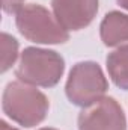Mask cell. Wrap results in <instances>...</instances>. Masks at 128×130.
<instances>
[{
	"label": "cell",
	"mask_w": 128,
	"mask_h": 130,
	"mask_svg": "<svg viewBox=\"0 0 128 130\" xmlns=\"http://www.w3.org/2000/svg\"><path fill=\"white\" fill-rule=\"evenodd\" d=\"M0 130H18L15 127H11L6 121H0Z\"/></svg>",
	"instance_id": "11"
},
{
	"label": "cell",
	"mask_w": 128,
	"mask_h": 130,
	"mask_svg": "<svg viewBox=\"0 0 128 130\" xmlns=\"http://www.w3.org/2000/svg\"><path fill=\"white\" fill-rule=\"evenodd\" d=\"M48 98L44 92L21 80L6 85L2 97V109L8 118L23 127L41 124L48 113Z\"/></svg>",
	"instance_id": "1"
},
{
	"label": "cell",
	"mask_w": 128,
	"mask_h": 130,
	"mask_svg": "<svg viewBox=\"0 0 128 130\" xmlns=\"http://www.w3.org/2000/svg\"><path fill=\"white\" fill-rule=\"evenodd\" d=\"M24 6V0H2V8L6 14H17Z\"/></svg>",
	"instance_id": "10"
},
{
	"label": "cell",
	"mask_w": 128,
	"mask_h": 130,
	"mask_svg": "<svg viewBox=\"0 0 128 130\" xmlns=\"http://www.w3.org/2000/svg\"><path fill=\"white\" fill-rule=\"evenodd\" d=\"M109 89V82L95 62L86 61L75 64L68 76L65 92L68 100L80 107H86L104 97Z\"/></svg>",
	"instance_id": "4"
},
{
	"label": "cell",
	"mask_w": 128,
	"mask_h": 130,
	"mask_svg": "<svg viewBox=\"0 0 128 130\" xmlns=\"http://www.w3.org/2000/svg\"><path fill=\"white\" fill-rule=\"evenodd\" d=\"M99 36L107 47H118L128 42V15L119 11L105 14L99 24Z\"/></svg>",
	"instance_id": "7"
},
{
	"label": "cell",
	"mask_w": 128,
	"mask_h": 130,
	"mask_svg": "<svg viewBox=\"0 0 128 130\" xmlns=\"http://www.w3.org/2000/svg\"><path fill=\"white\" fill-rule=\"evenodd\" d=\"M51 8L66 30H81L94 21L98 0H51Z\"/></svg>",
	"instance_id": "6"
},
{
	"label": "cell",
	"mask_w": 128,
	"mask_h": 130,
	"mask_svg": "<svg viewBox=\"0 0 128 130\" xmlns=\"http://www.w3.org/2000/svg\"><path fill=\"white\" fill-rule=\"evenodd\" d=\"M65 71L63 58L54 50L27 47L20 56L15 70L18 80L41 88H51L59 83Z\"/></svg>",
	"instance_id": "2"
},
{
	"label": "cell",
	"mask_w": 128,
	"mask_h": 130,
	"mask_svg": "<svg viewBox=\"0 0 128 130\" xmlns=\"http://www.w3.org/2000/svg\"><path fill=\"white\" fill-rule=\"evenodd\" d=\"M39 130H57V129H51V127H44V129H39Z\"/></svg>",
	"instance_id": "13"
},
{
	"label": "cell",
	"mask_w": 128,
	"mask_h": 130,
	"mask_svg": "<svg viewBox=\"0 0 128 130\" xmlns=\"http://www.w3.org/2000/svg\"><path fill=\"white\" fill-rule=\"evenodd\" d=\"M78 130H127L121 104L113 97H102L78 113Z\"/></svg>",
	"instance_id": "5"
},
{
	"label": "cell",
	"mask_w": 128,
	"mask_h": 130,
	"mask_svg": "<svg viewBox=\"0 0 128 130\" xmlns=\"http://www.w3.org/2000/svg\"><path fill=\"white\" fill-rule=\"evenodd\" d=\"M105 64L113 83L118 88L128 91V44L109 53Z\"/></svg>",
	"instance_id": "8"
},
{
	"label": "cell",
	"mask_w": 128,
	"mask_h": 130,
	"mask_svg": "<svg viewBox=\"0 0 128 130\" xmlns=\"http://www.w3.org/2000/svg\"><path fill=\"white\" fill-rule=\"evenodd\" d=\"M18 58V41L9 33H2V73H6Z\"/></svg>",
	"instance_id": "9"
},
{
	"label": "cell",
	"mask_w": 128,
	"mask_h": 130,
	"mask_svg": "<svg viewBox=\"0 0 128 130\" xmlns=\"http://www.w3.org/2000/svg\"><path fill=\"white\" fill-rule=\"evenodd\" d=\"M20 33L36 44H63L69 39V33L57 21L54 14L41 5H24L15 17Z\"/></svg>",
	"instance_id": "3"
},
{
	"label": "cell",
	"mask_w": 128,
	"mask_h": 130,
	"mask_svg": "<svg viewBox=\"0 0 128 130\" xmlns=\"http://www.w3.org/2000/svg\"><path fill=\"white\" fill-rule=\"evenodd\" d=\"M116 2H118V5H119L121 8H124V9L128 11V0H116Z\"/></svg>",
	"instance_id": "12"
}]
</instances>
